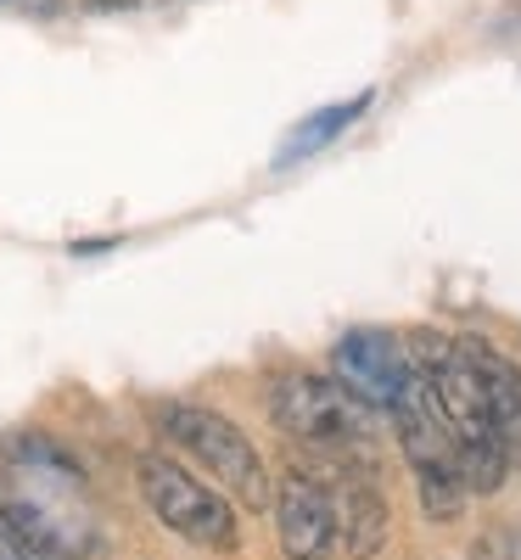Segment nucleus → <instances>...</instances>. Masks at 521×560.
I'll list each match as a JSON object with an SVG mask.
<instances>
[{
  "mask_svg": "<svg viewBox=\"0 0 521 560\" xmlns=\"http://www.w3.org/2000/svg\"><path fill=\"white\" fill-rule=\"evenodd\" d=\"M0 527L45 560H102L113 549L107 510L84 465L45 432L0 443Z\"/></svg>",
  "mask_w": 521,
  "mask_h": 560,
  "instance_id": "obj_1",
  "label": "nucleus"
},
{
  "mask_svg": "<svg viewBox=\"0 0 521 560\" xmlns=\"http://www.w3.org/2000/svg\"><path fill=\"white\" fill-rule=\"evenodd\" d=\"M404 353H409V364H415L426 398H432L438 420L449 427V443H454V459H460L465 493H499V488H505V471H510V443H505V432L494 427L483 376H477V364L465 359L460 337L415 331V337L404 342Z\"/></svg>",
  "mask_w": 521,
  "mask_h": 560,
  "instance_id": "obj_2",
  "label": "nucleus"
},
{
  "mask_svg": "<svg viewBox=\"0 0 521 560\" xmlns=\"http://www.w3.org/2000/svg\"><path fill=\"white\" fill-rule=\"evenodd\" d=\"M147 420L174 454L202 465L219 493H230L247 510H269L275 477H269L264 454L253 448V438L235 427L230 415H219L208 404H192V398H147Z\"/></svg>",
  "mask_w": 521,
  "mask_h": 560,
  "instance_id": "obj_3",
  "label": "nucleus"
},
{
  "mask_svg": "<svg viewBox=\"0 0 521 560\" xmlns=\"http://www.w3.org/2000/svg\"><path fill=\"white\" fill-rule=\"evenodd\" d=\"M269 420L280 427V438L325 459L375 454V432H382L375 409L359 404L337 376H320V370H280L269 382Z\"/></svg>",
  "mask_w": 521,
  "mask_h": 560,
  "instance_id": "obj_4",
  "label": "nucleus"
},
{
  "mask_svg": "<svg viewBox=\"0 0 521 560\" xmlns=\"http://www.w3.org/2000/svg\"><path fill=\"white\" fill-rule=\"evenodd\" d=\"M135 488L174 538L197 544V549H213V555L242 549V516H235L230 493L202 482L192 465H180L174 454H163V448L140 454L135 459Z\"/></svg>",
  "mask_w": 521,
  "mask_h": 560,
  "instance_id": "obj_5",
  "label": "nucleus"
},
{
  "mask_svg": "<svg viewBox=\"0 0 521 560\" xmlns=\"http://www.w3.org/2000/svg\"><path fill=\"white\" fill-rule=\"evenodd\" d=\"M393 432H398V448L415 471V488H420V504L432 522H454L465 510V477H460V459H454V443H449V427L438 420L432 398H426L420 376H409V387L398 393V404L387 409Z\"/></svg>",
  "mask_w": 521,
  "mask_h": 560,
  "instance_id": "obj_6",
  "label": "nucleus"
},
{
  "mask_svg": "<svg viewBox=\"0 0 521 560\" xmlns=\"http://www.w3.org/2000/svg\"><path fill=\"white\" fill-rule=\"evenodd\" d=\"M269 510H275V538H280V555L287 560H337V499L331 488L309 471V465H287L275 477V493H269Z\"/></svg>",
  "mask_w": 521,
  "mask_h": 560,
  "instance_id": "obj_7",
  "label": "nucleus"
},
{
  "mask_svg": "<svg viewBox=\"0 0 521 560\" xmlns=\"http://www.w3.org/2000/svg\"><path fill=\"white\" fill-rule=\"evenodd\" d=\"M331 376H337L359 404H370L375 415H387L398 404V393L409 387L415 364L404 353V337L375 331V325H359V331H343L337 348H331Z\"/></svg>",
  "mask_w": 521,
  "mask_h": 560,
  "instance_id": "obj_8",
  "label": "nucleus"
},
{
  "mask_svg": "<svg viewBox=\"0 0 521 560\" xmlns=\"http://www.w3.org/2000/svg\"><path fill=\"white\" fill-rule=\"evenodd\" d=\"M337 499V538L348 544L354 560H375L387 549V533H393V504L375 482V454H359V459H343V488L331 493Z\"/></svg>",
  "mask_w": 521,
  "mask_h": 560,
  "instance_id": "obj_9",
  "label": "nucleus"
},
{
  "mask_svg": "<svg viewBox=\"0 0 521 560\" xmlns=\"http://www.w3.org/2000/svg\"><path fill=\"white\" fill-rule=\"evenodd\" d=\"M465 359L477 364V376H483V393H488V409H494V427L505 432L510 454L521 448V364L510 353H499L494 342L483 337H460Z\"/></svg>",
  "mask_w": 521,
  "mask_h": 560,
  "instance_id": "obj_10",
  "label": "nucleus"
},
{
  "mask_svg": "<svg viewBox=\"0 0 521 560\" xmlns=\"http://www.w3.org/2000/svg\"><path fill=\"white\" fill-rule=\"evenodd\" d=\"M370 107V90H359V96H348V102H331V107H320V113H309L287 140H280V152H275V168H292L298 158H314L320 147H331L359 113Z\"/></svg>",
  "mask_w": 521,
  "mask_h": 560,
  "instance_id": "obj_11",
  "label": "nucleus"
},
{
  "mask_svg": "<svg viewBox=\"0 0 521 560\" xmlns=\"http://www.w3.org/2000/svg\"><path fill=\"white\" fill-rule=\"evenodd\" d=\"M471 560H521V522H494L471 544Z\"/></svg>",
  "mask_w": 521,
  "mask_h": 560,
  "instance_id": "obj_12",
  "label": "nucleus"
},
{
  "mask_svg": "<svg viewBox=\"0 0 521 560\" xmlns=\"http://www.w3.org/2000/svg\"><path fill=\"white\" fill-rule=\"evenodd\" d=\"M0 560H45V555H34L28 544H18L7 527H0Z\"/></svg>",
  "mask_w": 521,
  "mask_h": 560,
  "instance_id": "obj_13",
  "label": "nucleus"
},
{
  "mask_svg": "<svg viewBox=\"0 0 521 560\" xmlns=\"http://www.w3.org/2000/svg\"><path fill=\"white\" fill-rule=\"evenodd\" d=\"M84 7H96V12H129V7H140V0H84Z\"/></svg>",
  "mask_w": 521,
  "mask_h": 560,
  "instance_id": "obj_14",
  "label": "nucleus"
}]
</instances>
